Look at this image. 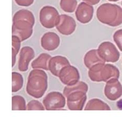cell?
Listing matches in <instances>:
<instances>
[{"label":"cell","mask_w":122,"mask_h":122,"mask_svg":"<svg viewBox=\"0 0 122 122\" xmlns=\"http://www.w3.org/2000/svg\"><path fill=\"white\" fill-rule=\"evenodd\" d=\"M69 65H70V63L66 57L56 56L50 59L48 63V68L53 75L58 77L60 70L63 67Z\"/></svg>","instance_id":"9a60e30c"},{"label":"cell","mask_w":122,"mask_h":122,"mask_svg":"<svg viewBox=\"0 0 122 122\" xmlns=\"http://www.w3.org/2000/svg\"><path fill=\"white\" fill-rule=\"evenodd\" d=\"M82 1L86 2V3L91 5H95L99 3L101 0H82Z\"/></svg>","instance_id":"4316f807"},{"label":"cell","mask_w":122,"mask_h":122,"mask_svg":"<svg viewBox=\"0 0 122 122\" xmlns=\"http://www.w3.org/2000/svg\"><path fill=\"white\" fill-rule=\"evenodd\" d=\"M12 110H26V102L25 99L20 95H15L12 97Z\"/></svg>","instance_id":"44dd1931"},{"label":"cell","mask_w":122,"mask_h":122,"mask_svg":"<svg viewBox=\"0 0 122 122\" xmlns=\"http://www.w3.org/2000/svg\"><path fill=\"white\" fill-rule=\"evenodd\" d=\"M98 55L104 61L116 62L120 57V52L112 43L105 41L99 45L97 50Z\"/></svg>","instance_id":"8992f818"},{"label":"cell","mask_w":122,"mask_h":122,"mask_svg":"<svg viewBox=\"0 0 122 122\" xmlns=\"http://www.w3.org/2000/svg\"><path fill=\"white\" fill-rule=\"evenodd\" d=\"M12 92L15 93L22 89L23 85V78L21 74L18 72L12 73Z\"/></svg>","instance_id":"ffe728a7"},{"label":"cell","mask_w":122,"mask_h":122,"mask_svg":"<svg viewBox=\"0 0 122 122\" xmlns=\"http://www.w3.org/2000/svg\"><path fill=\"white\" fill-rule=\"evenodd\" d=\"M47 76L44 71L32 70L29 74L26 85L27 93L35 98L42 97L47 89Z\"/></svg>","instance_id":"7a4b0ae2"},{"label":"cell","mask_w":122,"mask_h":122,"mask_svg":"<svg viewBox=\"0 0 122 122\" xmlns=\"http://www.w3.org/2000/svg\"><path fill=\"white\" fill-rule=\"evenodd\" d=\"M15 1L19 6L28 7L33 4L34 0H15Z\"/></svg>","instance_id":"484cf974"},{"label":"cell","mask_w":122,"mask_h":122,"mask_svg":"<svg viewBox=\"0 0 122 122\" xmlns=\"http://www.w3.org/2000/svg\"><path fill=\"white\" fill-rule=\"evenodd\" d=\"M113 40L120 51H122V30L120 29L115 32L113 35Z\"/></svg>","instance_id":"d4e9b609"},{"label":"cell","mask_w":122,"mask_h":122,"mask_svg":"<svg viewBox=\"0 0 122 122\" xmlns=\"http://www.w3.org/2000/svg\"><path fill=\"white\" fill-rule=\"evenodd\" d=\"M122 89L121 82L117 78H111L106 82L104 89V94L108 99L116 101L122 96Z\"/></svg>","instance_id":"30bf717a"},{"label":"cell","mask_w":122,"mask_h":122,"mask_svg":"<svg viewBox=\"0 0 122 122\" xmlns=\"http://www.w3.org/2000/svg\"><path fill=\"white\" fill-rule=\"evenodd\" d=\"M85 110H110L111 108L106 102L98 98H93L88 101Z\"/></svg>","instance_id":"e0dca14e"},{"label":"cell","mask_w":122,"mask_h":122,"mask_svg":"<svg viewBox=\"0 0 122 122\" xmlns=\"http://www.w3.org/2000/svg\"><path fill=\"white\" fill-rule=\"evenodd\" d=\"M83 62L86 68L90 69L91 66L98 63H105L98 55L97 50H91L86 53L83 58Z\"/></svg>","instance_id":"2e32d148"},{"label":"cell","mask_w":122,"mask_h":122,"mask_svg":"<svg viewBox=\"0 0 122 122\" xmlns=\"http://www.w3.org/2000/svg\"><path fill=\"white\" fill-rule=\"evenodd\" d=\"M109 1H111V2H117L120 1V0H108Z\"/></svg>","instance_id":"83f0119b"},{"label":"cell","mask_w":122,"mask_h":122,"mask_svg":"<svg viewBox=\"0 0 122 122\" xmlns=\"http://www.w3.org/2000/svg\"><path fill=\"white\" fill-rule=\"evenodd\" d=\"M94 8L91 5L81 2L78 5L75 12L76 18L79 22L86 24L90 22L93 18Z\"/></svg>","instance_id":"7c38bea8"},{"label":"cell","mask_w":122,"mask_h":122,"mask_svg":"<svg viewBox=\"0 0 122 122\" xmlns=\"http://www.w3.org/2000/svg\"><path fill=\"white\" fill-rule=\"evenodd\" d=\"M66 101L65 96L58 92H51L43 98V104L46 110H56L65 107Z\"/></svg>","instance_id":"52a82bcc"},{"label":"cell","mask_w":122,"mask_h":122,"mask_svg":"<svg viewBox=\"0 0 122 122\" xmlns=\"http://www.w3.org/2000/svg\"><path fill=\"white\" fill-rule=\"evenodd\" d=\"M39 19L40 23L44 27L51 29L55 27L59 23L60 15L54 7L45 6L40 10Z\"/></svg>","instance_id":"5b68a950"},{"label":"cell","mask_w":122,"mask_h":122,"mask_svg":"<svg viewBox=\"0 0 122 122\" xmlns=\"http://www.w3.org/2000/svg\"><path fill=\"white\" fill-rule=\"evenodd\" d=\"M51 58V55L46 53H42L35 59L31 64V68L33 69H42L49 71L48 63Z\"/></svg>","instance_id":"ac0fdd59"},{"label":"cell","mask_w":122,"mask_h":122,"mask_svg":"<svg viewBox=\"0 0 122 122\" xmlns=\"http://www.w3.org/2000/svg\"><path fill=\"white\" fill-rule=\"evenodd\" d=\"M120 71L111 64L98 63L91 66L88 71V76L92 81L107 82L111 78L120 77Z\"/></svg>","instance_id":"277c9868"},{"label":"cell","mask_w":122,"mask_h":122,"mask_svg":"<svg viewBox=\"0 0 122 122\" xmlns=\"http://www.w3.org/2000/svg\"><path fill=\"white\" fill-rule=\"evenodd\" d=\"M77 5V0H60V2L61 8L64 11L69 13H72L75 10Z\"/></svg>","instance_id":"7402d4cb"},{"label":"cell","mask_w":122,"mask_h":122,"mask_svg":"<svg viewBox=\"0 0 122 122\" xmlns=\"http://www.w3.org/2000/svg\"><path fill=\"white\" fill-rule=\"evenodd\" d=\"M96 17L101 23L110 26L117 27L122 23V9L117 5L105 3L97 8Z\"/></svg>","instance_id":"3957f363"},{"label":"cell","mask_w":122,"mask_h":122,"mask_svg":"<svg viewBox=\"0 0 122 122\" xmlns=\"http://www.w3.org/2000/svg\"><path fill=\"white\" fill-rule=\"evenodd\" d=\"M88 90V86L86 83L83 81H78L75 85L72 86H66L63 91V95L66 97L69 94L73 92L82 91L86 93Z\"/></svg>","instance_id":"d6986e66"},{"label":"cell","mask_w":122,"mask_h":122,"mask_svg":"<svg viewBox=\"0 0 122 122\" xmlns=\"http://www.w3.org/2000/svg\"><path fill=\"white\" fill-rule=\"evenodd\" d=\"M12 21V35L18 37L21 42L31 37L35 19L30 11L24 9L19 10L14 15Z\"/></svg>","instance_id":"6da1fadb"},{"label":"cell","mask_w":122,"mask_h":122,"mask_svg":"<svg viewBox=\"0 0 122 122\" xmlns=\"http://www.w3.org/2000/svg\"><path fill=\"white\" fill-rule=\"evenodd\" d=\"M27 110H44L45 108L40 102L32 100L28 102L26 107Z\"/></svg>","instance_id":"cb8c5ba5"},{"label":"cell","mask_w":122,"mask_h":122,"mask_svg":"<svg viewBox=\"0 0 122 122\" xmlns=\"http://www.w3.org/2000/svg\"><path fill=\"white\" fill-rule=\"evenodd\" d=\"M35 56L34 50L30 46L23 47L21 50L18 62V69L21 72H26L28 70L30 61Z\"/></svg>","instance_id":"4fadbf2b"},{"label":"cell","mask_w":122,"mask_h":122,"mask_svg":"<svg viewBox=\"0 0 122 122\" xmlns=\"http://www.w3.org/2000/svg\"><path fill=\"white\" fill-rule=\"evenodd\" d=\"M60 43L59 36L54 32H47L44 34L41 39V46L47 51L55 50L59 47Z\"/></svg>","instance_id":"5bb4252c"},{"label":"cell","mask_w":122,"mask_h":122,"mask_svg":"<svg viewBox=\"0 0 122 122\" xmlns=\"http://www.w3.org/2000/svg\"><path fill=\"white\" fill-rule=\"evenodd\" d=\"M21 41L17 36H12V66H14L16 62V57L20 49Z\"/></svg>","instance_id":"603a6c76"},{"label":"cell","mask_w":122,"mask_h":122,"mask_svg":"<svg viewBox=\"0 0 122 122\" xmlns=\"http://www.w3.org/2000/svg\"><path fill=\"white\" fill-rule=\"evenodd\" d=\"M66 98V104L69 110H82L87 97L86 93L76 91L69 94Z\"/></svg>","instance_id":"9c48e42d"},{"label":"cell","mask_w":122,"mask_h":122,"mask_svg":"<svg viewBox=\"0 0 122 122\" xmlns=\"http://www.w3.org/2000/svg\"><path fill=\"white\" fill-rule=\"evenodd\" d=\"M56 27L60 34L69 36L72 34L75 30L76 23L72 17L63 14L60 15L59 22Z\"/></svg>","instance_id":"8fae6325"},{"label":"cell","mask_w":122,"mask_h":122,"mask_svg":"<svg viewBox=\"0 0 122 122\" xmlns=\"http://www.w3.org/2000/svg\"><path fill=\"white\" fill-rule=\"evenodd\" d=\"M58 77L63 84L66 86L75 85L79 81L80 79L77 69L71 65L63 67L59 72Z\"/></svg>","instance_id":"ba28073f"}]
</instances>
